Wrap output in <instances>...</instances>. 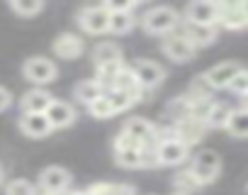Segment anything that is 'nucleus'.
<instances>
[{
	"label": "nucleus",
	"mask_w": 248,
	"mask_h": 195,
	"mask_svg": "<svg viewBox=\"0 0 248 195\" xmlns=\"http://www.w3.org/2000/svg\"><path fill=\"white\" fill-rule=\"evenodd\" d=\"M5 195H37V188L25 178H15L5 185Z\"/></svg>",
	"instance_id": "obj_29"
},
{
	"label": "nucleus",
	"mask_w": 248,
	"mask_h": 195,
	"mask_svg": "<svg viewBox=\"0 0 248 195\" xmlns=\"http://www.w3.org/2000/svg\"><path fill=\"white\" fill-rule=\"evenodd\" d=\"M241 71H243V66H241L238 61H221V64L207 68L200 78L207 83L209 90H226V88H231L233 78H236Z\"/></svg>",
	"instance_id": "obj_6"
},
{
	"label": "nucleus",
	"mask_w": 248,
	"mask_h": 195,
	"mask_svg": "<svg viewBox=\"0 0 248 195\" xmlns=\"http://www.w3.org/2000/svg\"><path fill=\"white\" fill-rule=\"evenodd\" d=\"M22 73L27 81H32L34 85H46V83H54L56 76H59V68L51 59L46 56H32L25 61L22 66Z\"/></svg>",
	"instance_id": "obj_7"
},
{
	"label": "nucleus",
	"mask_w": 248,
	"mask_h": 195,
	"mask_svg": "<svg viewBox=\"0 0 248 195\" xmlns=\"http://www.w3.org/2000/svg\"><path fill=\"white\" fill-rule=\"evenodd\" d=\"M13 105V93L8 90V88H3V85H0V113H3V110H8Z\"/></svg>",
	"instance_id": "obj_32"
},
{
	"label": "nucleus",
	"mask_w": 248,
	"mask_h": 195,
	"mask_svg": "<svg viewBox=\"0 0 248 195\" xmlns=\"http://www.w3.org/2000/svg\"><path fill=\"white\" fill-rule=\"evenodd\" d=\"M231 93H236L238 98H243V95H248V68H243L236 78H233V83H231V88H229Z\"/></svg>",
	"instance_id": "obj_30"
},
{
	"label": "nucleus",
	"mask_w": 248,
	"mask_h": 195,
	"mask_svg": "<svg viewBox=\"0 0 248 195\" xmlns=\"http://www.w3.org/2000/svg\"><path fill=\"white\" fill-rule=\"evenodd\" d=\"M46 117H49V122H51L54 130H66V127H71V125L76 122L78 113H76V108H73L71 103H66V100H54L51 108L46 110Z\"/></svg>",
	"instance_id": "obj_18"
},
{
	"label": "nucleus",
	"mask_w": 248,
	"mask_h": 195,
	"mask_svg": "<svg viewBox=\"0 0 248 195\" xmlns=\"http://www.w3.org/2000/svg\"><path fill=\"white\" fill-rule=\"evenodd\" d=\"M85 195H88V193H85Z\"/></svg>",
	"instance_id": "obj_37"
},
{
	"label": "nucleus",
	"mask_w": 248,
	"mask_h": 195,
	"mask_svg": "<svg viewBox=\"0 0 248 195\" xmlns=\"http://www.w3.org/2000/svg\"><path fill=\"white\" fill-rule=\"evenodd\" d=\"M122 130L127 132L129 137H134L141 146H156L158 125H154V122H151V120H146V117L134 115V117H129L127 122H124V127H122Z\"/></svg>",
	"instance_id": "obj_11"
},
{
	"label": "nucleus",
	"mask_w": 248,
	"mask_h": 195,
	"mask_svg": "<svg viewBox=\"0 0 248 195\" xmlns=\"http://www.w3.org/2000/svg\"><path fill=\"white\" fill-rule=\"evenodd\" d=\"M241 108H246V110H248V95H243V98H241Z\"/></svg>",
	"instance_id": "obj_33"
},
{
	"label": "nucleus",
	"mask_w": 248,
	"mask_h": 195,
	"mask_svg": "<svg viewBox=\"0 0 248 195\" xmlns=\"http://www.w3.org/2000/svg\"><path fill=\"white\" fill-rule=\"evenodd\" d=\"M107 98H109V103H112V108H114V113L119 115V113H127L137 100L129 95V93H124V90H107L105 93Z\"/></svg>",
	"instance_id": "obj_27"
},
{
	"label": "nucleus",
	"mask_w": 248,
	"mask_h": 195,
	"mask_svg": "<svg viewBox=\"0 0 248 195\" xmlns=\"http://www.w3.org/2000/svg\"><path fill=\"white\" fill-rule=\"evenodd\" d=\"M173 195H185V193H173Z\"/></svg>",
	"instance_id": "obj_36"
},
{
	"label": "nucleus",
	"mask_w": 248,
	"mask_h": 195,
	"mask_svg": "<svg viewBox=\"0 0 248 195\" xmlns=\"http://www.w3.org/2000/svg\"><path fill=\"white\" fill-rule=\"evenodd\" d=\"M161 51H163V56L170 59L173 64H187V61L195 59L197 47H195V44H192L180 30H178V32L163 37V42H161Z\"/></svg>",
	"instance_id": "obj_5"
},
{
	"label": "nucleus",
	"mask_w": 248,
	"mask_h": 195,
	"mask_svg": "<svg viewBox=\"0 0 248 195\" xmlns=\"http://www.w3.org/2000/svg\"><path fill=\"white\" fill-rule=\"evenodd\" d=\"M221 156L217 154V151H212V149H202V151H197V154H192V159H190V171L195 173V178L202 183V188L204 185H212L219 176H221Z\"/></svg>",
	"instance_id": "obj_3"
},
{
	"label": "nucleus",
	"mask_w": 248,
	"mask_h": 195,
	"mask_svg": "<svg viewBox=\"0 0 248 195\" xmlns=\"http://www.w3.org/2000/svg\"><path fill=\"white\" fill-rule=\"evenodd\" d=\"M88 113H90V117H95V120H109V117H114V115H117L107 95L97 98V100L88 108Z\"/></svg>",
	"instance_id": "obj_28"
},
{
	"label": "nucleus",
	"mask_w": 248,
	"mask_h": 195,
	"mask_svg": "<svg viewBox=\"0 0 248 195\" xmlns=\"http://www.w3.org/2000/svg\"><path fill=\"white\" fill-rule=\"evenodd\" d=\"M144 149L146 146H124V149H114V163L119 168H141L144 166Z\"/></svg>",
	"instance_id": "obj_21"
},
{
	"label": "nucleus",
	"mask_w": 248,
	"mask_h": 195,
	"mask_svg": "<svg viewBox=\"0 0 248 195\" xmlns=\"http://www.w3.org/2000/svg\"><path fill=\"white\" fill-rule=\"evenodd\" d=\"M39 188L44 195H66L71 188V171L63 166H46L39 173Z\"/></svg>",
	"instance_id": "obj_9"
},
{
	"label": "nucleus",
	"mask_w": 248,
	"mask_h": 195,
	"mask_svg": "<svg viewBox=\"0 0 248 195\" xmlns=\"http://www.w3.org/2000/svg\"><path fill=\"white\" fill-rule=\"evenodd\" d=\"M51 49H54V54H56L59 59L73 61V59H80V56H83L85 42H83V37L76 34V32H61V34L54 39Z\"/></svg>",
	"instance_id": "obj_12"
},
{
	"label": "nucleus",
	"mask_w": 248,
	"mask_h": 195,
	"mask_svg": "<svg viewBox=\"0 0 248 195\" xmlns=\"http://www.w3.org/2000/svg\"><path fill=\"white\" fill-rule=\"evenodd\" d=\"M0 183H3V168H0Z\"/></svg>",
	"instance_id": "obj_35"
},
{
	"label": "nucleus",
	"mask_w": 248,
	"mask_h": 195,
	"mask_svg": "<svg viewBox=\"0 0 248 195\" xmlns=\"http://www.w3.org/2000/svg\"><path fill=\"white\" fill-rule=\"evenodd\" d=\"M219 27L229 32H238L248 27V17L243 15L241 3H219Z\"/></svg>",
	"instance_id": "obj_14"
},
{
	"label": "nucleus",
	"mask_w": 248,
	"mask_h": 195,
	"mask_svg": "<svg viewBox=\"0 0 248 195\" xmlns=\"http://www.w3.org/2000/svg\"><path fill=\"white\" fill-rule=\"evenodd\" d=\"M226 132L236 139H248V110L246 108H233L231 117H229V125H226Z\"/></svg>",
	"instance_id": "obj_22"
},
{
	"label": "nucleus",
	"mask_w": 248,
	"mask_h": 195,
	"mask_svg": "<svg viewBox=\"0 0 248 195\" xmlns=\"http://www.w3.org/2000/svg\"><path fill=\"white\" fill-rule=\"evenodd\" d=\"M132 71H134L139 85H141L146 93H149V90H156V88L166 81V68H163L158 61H154V59H137L134 66H132Z\"/></svg>",
	"instance_id": "obj_8"
},
{
	"label": "nucleus",
	"mask_w": 248,
	"mask_h": 195,
	"mask_svg": "<svg viewBox=\"0 0 248 195\" xmlns=\"http://www.w3.org/2000/svg\"><path fill=\"white\" fill-rule=\"evenodd\" d=\"M105 195H137V188L129 183H105Z\"/></svg>",
	"instance_id": "obj_31"
},
{
	"label": "nucleus",
	"mask_w": 248,
	"mask_h": 195,
	"mask_svg": "<svg viewBox=\"0 0 248 195\" xmlns=\"http://www.w3.org/2000/svg\"><path fill=\"white\" fill-rule=\"evenodd\" d=\"M139 25L146 34H154V37H168L173 32L180 30L183 25V15L170 8V5H154L149 8L141 17H139Z\"/></svg>",
	"instance_id": "obj_1"
},
{
	"label": "nucleus",
	"mask_w": 248,
	"mask_h": 195,
	"mask_svg": "<svg viewBox=\"0 0 248 195\" xmlns=\"http://www.w3.org/2000/svg\"><path fill=\"white\" fill-rule=\"evenodd\" d=\"M109 20H112V13L107 10L105 3H100V5H85V8H80L78 15H76L78 27H80L85 34H93V37L109 34Z\"/></svg>",
	"instance_id": "obj_2"
},
{
	"label": "nucleus",
	"mask_w": 248,
	"mask_h": 195,
	"mask_svg": "<svg viewBox=\"0 0 248 195\" xmlns=\"http://www.w3.org/2000/svg\"><path fill=\"white\" fill-rule=\"evenodd\" d=\"M139 20L134 17V13H112V20H109V34L114 37H122V34H129L134 30Z\"/></svg>",
	"instance_id": "obj_25"
},
{
	"label": "nucleus",
	"mask_w": 248,
	"mask_h": 195,
	"mask_svg": "<svg viewBox=\"0 0 248 195\" xmlns=\"http://www.w3.org/2000/svg\"><path fill=\"white\" fill-rule=\"evenodd\" d=\"M231 113H233V108L229 103H214L212 110H209V115H207V120H204V125L209 130H226Z\"/></svg>",
	"instance_id": "obj_23"
},
{
	"label": "nucleus",
	"mask_w": 248,
	"mask_h": 195,
	"mask_svg": "<svg viewBox=\"0 0 248 195\" xmlns=\"http://www.w3.org/2000/svg\"><path fill=\"white\" fill-rule=\"evenodd\" d=\"M241 8H243V15L248 17V0H243V3H241Z\"/></svg>",
	"instance_id": "obj_34"
},
{
	"label": "nucleus",
	"mask_w": 248,
	"mask_h": 195,
	"mask_svg": "<svg viewBox=\"0 0 248 195\" xmlns=\"http://www.w3.org/2000/svg\"><path fill=\"white\" fill-rule=\"evenodd\" d=\"M173 125V130H175V137L180 139V142H185L190 149L195 146V144H200L202 139H204V134H207V125H204V120H197V117H185V120H180V122H170Z\"/></svg>",
	"instance_id": "obj_13"
},
{
	"label": "nucleus",
	"mask_w": 248,
	"mask_h": 195,
	"mask_svg": "<svg viewBox=\"0 0 248 195\" xmlns=\"http://www.w3.org/2000/svg\"><path fill=\"white\" fill-rule=\"evenodd\" d=\"M183 22L202 25V27H219V3H212V0H192L183 10Z\"/></svg>",
	"instance_id": "obj_4"
},
{
	"label": "nucleus",
	"mask_w": 248,
	"mask_h": 195,
	"mask_svg": "<svg viewBox=\"0 0 248 195\" xmlns=\"http://www.w3.org/2000/svg\"><path fill=\"white\" fill-rule=\"evenodd\" d=\"M90 56H93V64H95V68H100V66H109V64H124L122 47H119L117 42H109V39H102V42H97V44L93 47Z\"/></svg>",
	"instance_id": "obj_15"
},
{
	"label": "nucleus",
	"mask_w": 248,
	"mask_h": 195,
	"mask_svg": "<svg viewBox=\"0 0 248 195\" xmlns=\"http://www.w3.org/2000/svg\"><path fill=\"white\" fill-rule=\"evenodd\" d=\"M20 130L25 137H32V139H44L54 132L51 122L46 115H32V113H22L20 117Z\"/></svg>",
	"instance_id": "obj_16"
},
{
	"label": "nucleus",
	"mask_w": 248,
	"mask_h": 195,
	"mask_svg": "<svg viewBox=\"0 0 248 195\" xmlns=\"http://www.w3.org/2000/svg\"><path fill=\"white\" fill-rule=\"evenodd\" d=\"M173 188L175 193H185V195H192L195 190L202 188V183L195 178V173L190 168H180L175 176H173Z\"/></svg>",
	"instance_id": "obj_24"
},
{
	"label": "nucleus",
	"mask_w": 248,
	"mask_h": 195,
	"mask_svg": "<svg viewBox=\"0 0 248 195\" xmlns=\"http://www.w3.org/2000/svg\"><path fill=\"white\" fill-rule=\"evenodd\" d=\"M102 95H105V88H102L95 78L80 81V83H76V88H73V98H76L80 105H85V108H90L97 98H102Z\"/></svg>",
	"instance_id": "obj_20"
},
{
	"label": "nucleus",
	"mask_w": 248,
	"mask_h": 195,
	"mask_svg": "<svg viewBox=\"0 0 248 195\" xmlns=\"http://www.w3.org/2000/svg\"><path fill=\"white\" fill-rule=\"evenodd\" d=\"M10 8L20 15V17H34L44 10V3L42 0H13Z\"/></svg>",
	"instance_id": "obj_26"
},
{
	"label": "nucleus",
	"mask_w": 248,
	"mask_h": 195,
	"mask_svg": "<svg viewBox=\"0 0 248 195\" xmlns=\"http://www.w3.org/2000/svg\"><path fill=\"white\" fill-rule=\"evenodd\" d=\"M190 151H192V149H190L185 142H180V139H163V142L156 144L158 161H161V166H168V168L183 166L185 161H190V159H192Z\"/></svg>",
	"instance_id": "obj_10"
},
{
	"label": "nucleus",
	"mask_w": 248,
	"mask_h": 195,
	"mask_svg": "<svg viewBox=\"0 0 248 195\" xmlns=\"http://www.w3.org/2000/svg\"><path fill=\"white\" fill-rule=\"evenodd\" d=\"M56 98L44 90V88H34V90H27L22 95V113H32V115H46V110L51 108V103Z\"/></svg>",
	"instance_id": "obj_17"
},
{
	"label": "nucleus",
	"mask_w": 248,
	"mask_h": 195,
	"mask_svg": "<svg viewBox=\"0 0 248 195\" xmlns=\"http://www.w3.org/2000/svg\"><path fill=\"white\" fill-rule=\"evenodd\" d=\"M180 32H183L197 49L214 44L217 37H219V27H202V25H187V22L180 25Z\"/></svg>",
	"instance_id": "obj_19"
}]
</instances>
